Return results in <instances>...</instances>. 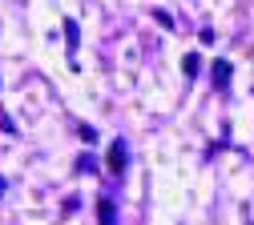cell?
<instances>
[{
  "mask_svg": "<svg viewBox=\"0 0 254 225\" xmlns=\"http://www.w3.org/2000/svg\"><path fill=\"white\" fill-rule=\"evenodd\" d=\"M0 193H4V177H0Z\"/></svg>",
  "mask_w": 254,
  "mask_h": 225,
  "instance_id": "obj_7",
  "label": "cell"
},
{
  "mask_svg": "<svg viewBox=\"0 0 254 225\" xmlns=\"http://www.w3.org/2000/svg\"><path fill=\"white\" fill-rule=\"evenodd\" d=\"M61 28H65V45H69V56H73L77 45H81V24H77L73 16H65V24H61Z\"/></svg>",
  "mask_w": 254,
  "mask_h": 225,
  "instance_id": "obj_3",
  "label": "cell"
},
{
  "mask_svg": "<svg viewBox=\"0 0 254 225\" xmlns=\"http://www.w3.org/2000/svg\"><path fill=\"white\" fill-rule=\"evenodd\" d=\"M210 77H214V89H230V77H234L230 60H214L210 64Z\"/></svg>",
  "mask_w": 254,
  "mask_h": 225,
  "instance_id": "obj_1",
  "label": "cell"
},
{
  "mask_svg": "<svg viewBox=\"0 0 254 225\" xmlns=\"http://www.w3.org/2000/svg\"><path fill=\"white\" fill-rule=\"evenodd\" d=\"M198 69H202V56H198V52H186V56H182V73H186V77H198Z\"/></svg>",
  "mask_w": 254,
  "mask_h": 225,
  "instance_id": "obj_5",
  "label": "cell"
},
{
  "mask_svg": "<svg viewBox=\"0 0 254 225\" xmlns=\"http://www.w3.org/2000/svg\"><path fill=\"white\" fill-rule=\"evenodd\" d=\"M97 225H117V205H113L109 197L97 201Z\"/></svg>",
  "mask_w": 254,
  "mask_h": 225,
  "instance_id": "obj_4",
  "label": "cell"
},
{
  "mask_svg": "<svg viewBox=\"0 0 254 225\" xmlns=\"http://www.w3.org/2000/svg\"><path fill=\"white\" fill-rule=\"evenodd\" d=\"M153 20H157V24H162V28H174V24H178V20H174V16L166 12V8H157V12H153Z\"/></svg>",
  "mask_w": 254,
  "mask_h": 225,
  "instance_id": "obj_6",
  "label": "cell"
},
{
  "mask_svg": "<svg viewBox=\"0 0 254 225\" xmlns=\"http://www.w3.org/2000/svg\"><path fill=\"white\" fill-rule=\"evenodd\" d=\"M105 161H109V169H113V173H121V169H125V161H129V149H125V141H113Z\"/></svg>",
  "mask_w": 254,
  "mask_h": 225,
  "instance_id": "obj_2",
  "label": "cell"
}]
</instances>
